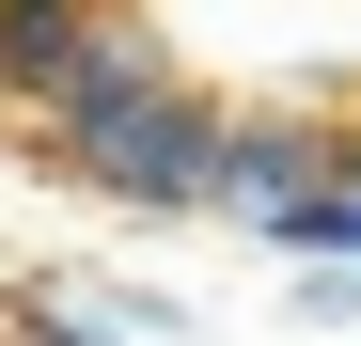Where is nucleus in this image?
Here are the masks:
<instances>
[{"mask_svg":"<svg viewBox=\"0 0 361 346\" xmlns=\"http://www.w3.org/2000/svg\"><path fill=\"white\" fill-rule=\"evenodd\" d=\"M47 110H63V157L94 173V189H126V205H204L220 189V95L173 79L142 32H94Z\"/></svg>","mask_w":361,"mask_h":346,"instance_id":"obj_1","label":"nucleus"},{"mask_svg":"<svg viewBox=\"0 0 361 346\" xmlns=\"http://www.w3.org/2000/svg\"><path fill=\"white\" fill-rule=\"evenodd\" d=\"M330 173H345V142H330V126H220V189H204V205H235V220L267 237V220H298Z\"/></svg>","mask_w":361,"mask_h":346,"instance_id":"obj_2","label":"nucleus"},{"mask_svg":"<svg viewBox=\"0 0 361 346\" xmlns=\"http://www.w3.org/2000/svg\"><path fill=\"white\" fill-rule=\"evenodd\" d=\"M267 237H283V252H314V268H361V142H345V173H330L298 220H267Z\"/></svg>","mask_w":361,"mask_h":346,"instance_id":"obj_3","label":"nucleus"},{"mask_svg":"<svg viewBox=\"0 0 361 346\" xmlns=\"http://www.w3.org/2000/svg\"><path fill=\"white\" fill-rule=\"evenodd\" d=\"M32 330H47V346H110V330H94V315H79V299H47V315H32Z\"/></svg>","mask_w":361,"mask_h":346,"instance_id":"obj_4","label":"nucleus"}]
</instances>
